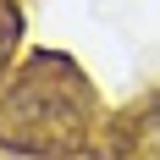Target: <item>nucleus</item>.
I'll return each instance as SVG.
<instances>
[{
    "mask_svg": "<svg viewBox=\"0 0 160 160\" xmlns=\"http://www.w3.org/2000/svg\"><path fill=\"white\" fill-rule=\"evenodd\" d=\"M105 116L72 50H28L0 83V160H99Z\"/></svg>",
    "mask_w": 160,
    "mask_h": 160,
    "instance_id": "1",
    "label": "nucleus"
},
{
    "mask_svg": "<svg viewBox=\"0 0 160 160\" xmlns=\"http://www.w3.org/2000/svg\"><path fill=\"white\" fill-rule=\"evenodd\" d=\"M99 160H160V88H149L105 116Z\"/></svg>",
    "mask_w": 160,
    "mask_h": 160,
    "instance_id": "2",
    "label": "nucleus"
},
{
    "mask_svg": "<svg viewBox=\"0 0 160 160\" xmlns=\"http://www.w3.org/2000/svg\"><path fill=\"white\" fill-rule=\"evenodd\" d=\"M22 39H28V11H22V0H0V83L11 78L17 61L28 55Z\"/></svg>",
    "mask_w": 160,
    "mask_h": 160,
    "instance_id": "3",
    "label": "nucleus"
}]
</instances>
